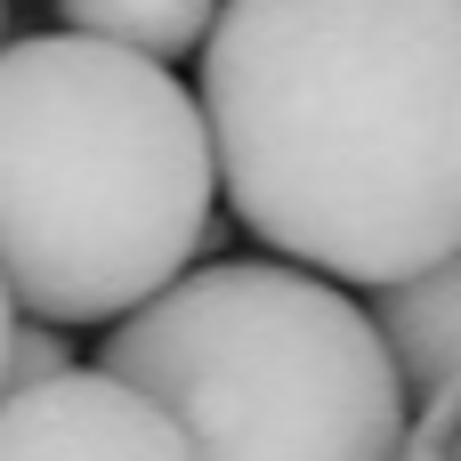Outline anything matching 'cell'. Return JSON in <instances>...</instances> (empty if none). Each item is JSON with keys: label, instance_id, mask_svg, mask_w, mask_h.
<instances>
[{"label": "cell", "instance_id": "1", "mask_svg": "<svg viewBox=\"0 0 461 461\" xmlns=\"http://www.w3.org/2000/svg\"><path fill=\"white\" fill-rule=\"evenodd\" d=\"M203 138L227 211L332 284L461 251V0H219Z\"/></svg>", "mask_w": 461, "mask_h": 461}, {"label": "cell", "instance_id": "7", "mask_svg": "<svg viewBox=\"0 0 461 461\" xmlns=\"http://www.w3.org/2000/svg\"><path fill=\"white\" fill-rule=\"evenodd\" d=\"M65 365H73V348H65V324L16 316V324H8V357H0V397H8V389H32V381H57Z\"/></svg>", "mask_w": 461, "mask_h": 461}, {"label": "cell", "instance_id": "5", "mask_svg": "<svg viewBox=\"0 0 461 461\" xmlns=\"http://www.w3.org/2000/svg\"><path fill=\"white\" fill-rule=\"evenodd\" d=\"M373 332H381V348H389V365H397V381H405V405L413 397H438V389H461V267L454 259H438V267H413V276H397V284H373Z\"/></svg>", "mask_w": 461, "mask_h": 461}, {"label": "cell", "instance_id": "9", "mask_svg": "<svg viewBox=\"0 0 461 461\" xmlns=\"http://www.w3.org/2000/svg\"><path fill=\"white\" fill-rule=\"evenodd\" d=\"M0 32H8V0H0Z\"/></svg>", "mask_w": 461, "mask_h": 461}, {"label": "cell", "instance_id": "6", "mask_svg": "<svg viewBox=\"0 0 461 461\" xmlns=\"http://www.w3.org/2000/svg\"><path fill=\"white\" fill-rule=\"evenodd\" d=\"M211 8H219V0H57L65 32H89V41L162 57V65H170V57H194Z\"/></svg>", "mask_w": 461, "mask_h": 461}, {"label": "cell", "instance_id": "2", "mask_svg": "<svg viewBox=\"0 0 461 461\" xmlns=\"http://www.w3.org/2000/svg\"><path fill=\"white\" fill-rule=\"evenodd\" d=\"M219 178L194 89L89 32L0 41V292L41 324H113L211 227Z\"/></svg>", "mask_w": 461, "mask_h": 461}, {"label": "cell", "instance_id": "8", "mask_svg": "<svg viewBox=\"0 0 461 461\" xmlns=\"http://www.w3.org/2000/svg\"><path fill=\"white\" fill-rule=\"evenodd\" d=\"M8 324H16V300L0 292V357H8Z\"/></svg>", "mask_w": 461, "mask_h": 461}, {"label": "cell", "instance_id": "3", "mask_svg": "<svg viewBox=\"0 0 461 461\" xmlns=\"http://www.w3.org/2000/svg\"><path fill=\"white\" fill-rule=\"evenodd\" d=\"M97 373L162 405L186 461H389L405 429L373 316L284 259L178 267L105 324Z\"/></svg>", "mask_w": 461, "mask_h": 461}, {"label": "cell", "instance_id": "4", "mask_svg": "<svg viewBox=\"0 0 461 461\" xmlns=\"http://www.w3.org/2000/svg\"><path fill=\"white\" fill-rule=\"evenodd\" d=\"M0 461H186V438L130 381L65 365L57 381L0 397Z\"/></svg>", "mask_w": 461, "mask_h": 461}]
</instances>
